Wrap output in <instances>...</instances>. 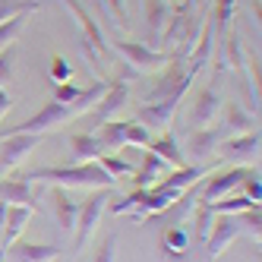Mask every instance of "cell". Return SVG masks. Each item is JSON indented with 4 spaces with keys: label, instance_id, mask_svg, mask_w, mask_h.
<instances>
[{
    "label": "cell",
    "instance_id": "19",
    "mask_svg": "<svg viewBox=\"0 0 262 262\" xmlns=\"http://www.w3.org/2000/svg\"><path fill=\"white\" fill-rule=\"evenodd\" d=\"M247 67V57H243V45H240V32H237V23H231L224 29V45H221V63H218V73L221 70H243Z\"/></svg>",
    "mask_w": 262,
    "mask_h": 262
},
{
    "label": "cell",
    "instance_id": "2",
    "mask_svg": "<svg viewBox=\"0 0 262 262\" xmlns=\"http://www.w3.org/2000/svg\"><path fill=\"white\" fill-rule=\"evenodd\" d=\"M60 4L67 7V13L76 19L79 26V51H82V57L89 60L92 73H101L104 70V57L111 54V41L104 38V32L101 26L89 16V10L79 4V0H60Z\"/></svg>",
    "mask_w": 262,
    "mask_h": 262
},
{
    "label": "cell",
    "instance_id": "35",
    "mask_svg": "<svg viewBox=\"0 0 262 262\" xmlns=\"http://www.w3.org/2000/svg\"><path fill=\"white\" fill-rule=\"evenodd\" d=\"M92 262H117V234H114V231H111V234L101 240V247L95 250Z\"/></svg>",
    "mask_w": 262,
    "mask_h": 262
},
{
    "label": "cell",
    "instance_id": "36",
    "mask_svg": "<svg viewBox=\"0 0 262 262\" xmlns=\"http://www.w3.org/2000/svg\"><path fill=\"white\" fill-rule=\"evenodd\" d=\"M70 79H73V67L57 54V57L51 60V82H54V85H63V82H70Z\"/></svg>",
    "mask_w": 262,
    "mask_h": 262
},
{
    "label": "cell",
    "instance_id": "16",
    "mask_svg": "<svg viewBox=\"0 0 262 262\" xmlns=\"http://www.w3.org/2000/svg\"><path fill=\"white\" fill-rule=\"evenodd\" d=\"M180 101H158V104H142L136 111V120L145 126V129H155V133H167L174 114H177Z\"/></svg>",
    "mask_w": 262,
    "mask_h": 262
},
{
    "label": "cell",
    "instance_id": "10",
    "mask_svg": "<svg viewBox=\"0 0 262 262\" xmlns=\"http://www.w3.org/2000/svg\"><path fill=\"white\" fill-rule=\"evenodd\" d=\"M126 101H129V85H126V79H111V85H107V92L101 95V101L89 111L92 117H95V123L101 126V123H107V120H114L120 111L126 107Z\"/></svg>",
    "mask_w": 262,
    "mask_h": 262
},
{
    "label": "cell",
    "instance_id": "14",
    "mask_svg": "<svg viewBox=\"0 0 262 262\" xmlns=\"http://www.w3.org/2000/svg\"><path fill=\"white\" fill-rule=\"evenodd\" d=\"M221 95L209 85V89H199L196 92V101H193V107H190V126L193 129H202V126H209L218 114H221Z\"/></svg>",
    "mask_w": 262,
    "mask_h": 262
},
{
    "label": "cell",
    "instance_id": "30",
    "mask_svg": "<svg viewBox=\"0 0 262 262\" xmlns=\"http://www.w3.org/2000/svg\"><path fill=\"white\" fill-rule=\"evenodd\" d=\"M142 199H145V190H133L129 196H123V199H117V202H111L107 212H111V215H133L139 205H142Z\"/></svg>",
    "mask_w": 262,
    "mask_h": 262
},
{
    "label": "cell",
    "instance_id": "40",
    "mask_svg": "<svg viewBox=\"0 0 262 262\" xmlns=\"http://www.w3.org/2000/svg\"><path fill=\"white\" fill-rule=\"evenodd\" d=\"M13 104H16V101H13V98L7 95L4 89H0V123H4V117H7L10 111H13Z\"/></svg>",
    "mask_w": 262,
    "mask_h": 262
},
{
    "label": "cell",
    "instance_id": "23",
    "mask_svg": "<svg viewBox=\"0 0 262 262\" xmlns=\"http://www.w3.org/2000/svg\"><path fill=\"white\" fill-rule=\"evenodd\" d=\"M148 148H152L158 158H164L167 167H183V164H186V155L180 152V145H177V136H174V133H161L158 139L148 142Z\"/></svg>",
    "mask_w": 262,
    "mask_h": 262
},
{
    "label": "cell",
    "instance_id": "42",
    "mask_svg": "<svg viewBox=\"0 0 262 262\" xmlns=\"http://www.w3.org/2000/svg\"><path fill=\"white\" fill-rule=\"evenodd\" d=\"M193 4H196L199 10H209V0H193Z\"/></svg>",
    "mask_w": 262,
    "mask_h": 262
},
{
    "label": "cell",
    "instance_id": "15",
    "mask_svg": "<svg viewBox=\"0 0 262 262\" xmlns=\"http://www.w3.org/2000/svg\"><path fill=\"white\" fill-rule=\"evenodd\" d=\"M48 202H51V212H54V218H57L60 231H63V234H73V228H76V218H79V202L73 199L70 190H63V186H54L51 196H48Z\"/></svg>",
    "mask_w": 262,
    "mask_h": 262
},
{
    "label": "cell",
    "instance_id": "7",
    "mask_svg": "<svg viewBox=\"0 0 262 262\" xmlns=\"http://www.w3.org/2000/svg\"><path fill=\"white\" fill-rule=\"evenodd\" d=\"M104 202H107V190H92V196L79 205V218H76V228H73V247H76V253L92 240V234H95L98 221L107 209Z\"/></svg>",
    "mask_w": 262,
    "mask_h": 262
},
{
    "label": "cell",
    "instance_id": "22",
    "mask_svg": "<svg viewBox=\"0 0 262 262\" xmlns=\"http://www.w3.org/2000/svg\"><path fill=\"white\" fill-rule=\"evenodd\" d=\"M0 202H7V205H32L35 209L32 183H26L23 177H0Z\"/></svg>",
    "mask_w": 262,
    "mask_h": 262
},
{
    "label": "cell",
    "instance_id": "20",
    "mask_svg": "<svg viewBox=\"0 0 262 262\" xmlns=\"http://www.w3.org/2000/svg\"><path fill=\"white\" fill-rule=\"evenodd\" d=\"M70 155H73V164H92L104 155V148H101L95 133H73L70 136Z\"/></svg>",
    "mask_w": 262,
    "mask_h": 262
},
{
    "label": "cell",
    "instance_id": "1",
    "mask_svg": "<svg viewBox=\"0 0 262 262\" xmlns=\"http://www.w3.org/2000/svg\"><path fill=\"white\" fill-rule=\"evenodd\" d=\"M26 183H54L63 190H114L117 180L98 161L92 164H67V167H35L23 174Z\"/></svg>",
    "mask_w": 262,
    "mask_h": 262
},
{
    "label": "cell",
    "instance_id": "34",
    "mask_svg": "<svg viewBox=\"0 0 262 262\" xmlns=\"http://www.w3.org/2000/svg\"><path fill=\"white\" fill-rule=\"evenodd\" d=\"M240 228H247L250 231V237L259 243V237H262V212H259V205L256 209H247V212H240Z\"/></svg>",
    "mask_w": 262,
    "mask_h": 262
},
{
    "label": "cell",
    "instance_id": "12",
    "mask_svg": "<svg viewBox=\"0 0 262 262\" xmlns=\"http://www.w3.org/2000/svg\"><path fill=\"white\" fill-rule=\"evenodd\" d=\"M221 129H224V139L228 136H243V133H253V129H259V117L253 114V111H247L243 104L237 101H228V104H221Z\"/></svg>",
    "mask_w": 262,
    "mask_h": 262
},
{
    "label": "cell",
    "instance_id": "18",
    "mask_svg": "<svg viewBox=\"0 0 262 262\" xmlns=\"http://www.w3.org/2000/svg\"><path fill=\"white\" fill-rule=\"evenodd\" d=\"M164 171H167V161L158 158L152 148H145L142 164L133 171V190H152V186L158 183V177H164Z\"/></svg>",
    "mask_w": 262,
    "mask_h": 262
},
{
    "label": "cell",
    "instance_id": "3",
    "mask_svg": "<svg viewBox=\"0 0 262 262\" xmlns=\"http://www.w3.org/2000/svg\"><path fill=\"white\" fill-rule=\"evenodd\" d=\"M196 67L186 63L183 54H174L171 60H167L158 73V82L152 85V92L145 95V104H158V101H180L186 95V89L193 85L196 79Z\"/></svg>",
    "mask_w": 262,
    "mask_h": 262
},
{
    "label": "cell",
    "instance_id": "24",
    "mask_svg": "<svg viewBox=\"0 0 262 262\" xmlns=\"http://www.w3.org/2000/svg\"><path fill=\"white\" fill-rule=\"evenodd\" d=\"M95 136L101 142L104 152H120L126 145V120H107L95 129Z\"/></svg>",
    "mask_w": 262,
    "mask_h": 262
},
{
    "label": "cell",
    "instance_id": "38",
    "mask_svg": "<svg viewBox=\"0 0 262 262\" xmlns=\"http://www.w3.org/2000/svg\"><path fill=\"white\" fill-rule=\"evenodd\" d=\"M243 190H247V199H253L256 205H259V199H262V183H259V171H253V167H250V171H247V177H243Z\"/></svg>",
    "mask_w": 262,
    "mask_h": 262
},
{
    "label": "cell",
    "instance_id": "4",
    "mask_svg": "<svg viewBox=\"0 0 262 262\" xmlns=\"http://www.w3.org/2000/svg\"><path fill=\"white\" fill-rule=\"evenodd\" d=\"M111 51H117V57L129 70H133L136 76L161 70L167 60L174 57L171 51H158V48H148V45H139V41H114V45H111Z\"/></svg>",
    "mask_w": 262,
    "mask_h": 262
},
{
    "label": "cell",
    "instance_id": "25",
    "mask_svg": "<svg viewBox=\"0 0 262 262\" xmlns=\"http://www.w3.org/2000/svg\"><path fill=\"white\" fill-rule=\"evenodd\" d=\"M234 10H237V0H209V16H212L215 35H224V29L234 23Z\"/></svg>",
    "mask_w": 262,
    "mask_h": 262
},
{
    "label": "cell",
    "instance_id": "13",
    "mask_svg": "<svg viewBox=\"0 0 262 262\" xmlns=\"http://www.w3.org/2000/svg\"><path fill=\"white\" fill-rule=\"evenodd\" d=\"M142 16H145L148 48H158L161 35H164V26L171 19V4H167V0H142Z\"/></svg>",
    "mask_w": 262,
    "mask_h": 262
},
{
    "label": "cell",
    "instance_id": "41",
    "mask_svg": "<svg viewBox=\"0 0 262 262\" xmlns=\"http://www.w3.org/2000/svg\"><path fill=\"white\" fill-rule=\"evenodd\" d=\"M7 209H10V205L0 202V231H4V224H7Z\"/></svg>",
    "mask_w": 262,
    "mask_h": 262
},
{
    "label": "cell",
    "instance_id": "11",
    "mask_svg": "<svg viewBox=\"0 0 262 262\" xmlns=\"http://www.w3.org/2000/svg\"><path fill=\"white\" fill-rule=\"evenodd\" d=\"M224 139V129L221 126H202V129H193L190 139H186V152L183 155H190L196 164H205L215 152H218V145Z\"/></svg>",
    "mask_w": 262,
    "mask_h": 262
},
{
    "label": "cell",
    "instance_id": "5",
    "mask_svg": "<svg viewBox=\"0 0 262 262\" xmlns=\"http://www.w3.org/2000/svg\"><path fill=\"white\" fill-rule=\"evenodd\" d=\"M259 129H253V133H243V136H228L221 139L218 145V164H228V167H253L259 161Z\"/></svg>",
    "mask_w": 262,
    "mask_h": 262
},
{
    "label": "cell",
    "instance_id": "31",
    "mask_svg": "<svg viewBox=\"0 0 262 262\" xmlns=\"http://www.w3.org/2000/svg\"><path fill=\"white\" fill-rule=\"evenodd\" d=\"M101 7L104 13L111 16V23H114V29H129V16H126V4L123 0H101Z\"/></svg>",
    "mask_w": 262,
    "mask_h": 262
},
{
    "label": "cell",
    "instance_id": "27",
    "mask_svg": "<svg viewBox=\"0 0 262 262\" xmlns=\"http://www.w3.org/2000/svg\"><path fill=\"white\" fill-rule=\"evenodd\" d=\"M26 19H29V13H23V16H13V19L0 23V51H7V48H13L16 41H19Z\"/></svg>",
    "mask_w": 262,
    "mask_h": 262
},
{
    "label": "cell",
    "instance_id": "43",
    "mask_svg": "<svg viewBox=\"0 0 262 262\" xmlns=\"http://www.w3.org/2000/svg\"><path fill=\"white\" fill-rule=\"evenodd\" d=\"M4 256H7V250H0V262H4Z\"/></svg>",
    "mask_w": 262,
    "mask_h": 262
},
{
    "label": "cell",
    "instance_id": "8",
    "mask_svg": "<svg viewBox=\"0 0 262 262\" xmlns=\"http://www.w3.org/2000/svg\"><path fill=\"white\" fill-rule=\"evenodd\" d=\"M250 167H224V171H209L199 186V202H218L224 196H231L234 190H240L243 177H247Z\"/></svg>",
    "mask_w": 262,
    "mask_h": 262
},
{
    "label": "cell",
    "instance_id": "21",
    "mask_svg": "<svg viewBox=\"0 0 262 262\" xmlns=\"http://www.w3.org/2000/svg\"><path fill=\"white\" fill-rule=\"evenodd\" d=\"M7 253L13 256V262H54L60 250L48 247V243H23V240H16Z\"/></svg>",
    "mask_w": 262,
    "mask_h": 262
},
{
    "label": "cell",
    "instance_id": "28",
    "mask_svg": "<svg viewBox=\"0 0 262 262\" xmlns=\"http://www.w3.org/2000/svg\"><path fill=\"white\" fill-rule=\"evenodd\" d=\"M41 4L38 0H0V23L13 19V16H23V13H35Z\"/></svg>",
    "mask_w": 262,
    "mask_h": 262
},
{
    "label": "cell",
    "instance_id": "32",
    "mask_svg": "<svg viewBox=\"0 0 262 262\" xmlns=\"http://www.w3.org/2000/svg\"><path fill=\"white\" fill-rule=\"evenodd\" d=\"M164 253H171V256H177V253H183L186 250V231L183 228H164Z\"/></svg>",
    "mask_w": 262,
    "mask_h": 262
},
{
    "label": "cell",
    "instance_id": "44",
    "mask_svg": "<svg viewBox=\"0 0 262 262\" xmlns=\"http://www.w3.org/2000/svg\"><path fill=\"white\" fill-rule=\"evenodd\" d=\"M167 4H171V0H167ZM174 4H180V0H174Z\"/></svg>",
    "mask_w": 262,
    "mask_h": 262
},
{
    "label": "cell",
    "instance_id": "17",
    "mask_svg": "<svg viewBox=\"0 0 262 262\" xmlns=\"http://www.w3.org/2000/svg\"><path fill=\"white\" fill-rule=\"evenodd\" d=\"M32 215H35L32 205H10L7 209V224H4V231H0V250H10L13 243L23 237L26 224L32 221Z\"/></svg>",
    "mask_w": 262,
    "mask_h": 262
},
{
    "label": "cell",
    "instance_id": "9",
    "mask_svg": "<svg viewBox=\"0 0 262 262\" xmlns=\"http://www.w3.org/2000/svg\"><path fill=\"white\" fill-rule=\"evenodd\" d=\"M240 234H243L240 218H234V215H218V218L212 221L209 237H205V259H202V262H218V256L228 250Z\"/></svg>",
    "mask_w": 262,
    "mask_h": 262
},
{
    "label": "cell",
    "instance_id": "6",
    "mask_svg": "<svg viewBox=\"0 0 262 262\" xmlns=\"http://www.w3.org/2000/svg\"><path fill=\"white\" fill-rule=\"evenodd\" d=\"M45 136L38 133H10V136H0V177H10L16 167H19L35 148L41 145Z\"/></svg>",
    "mask_w": 262,
    "mask_h": 262
},
{
    "label": "cell",
    "instance_id": "39",
    "mask_svg": "<svg viewBox=\"0 0 262 262\" xmlns=\"http://www.w3.org/2000/svg\"><path fill=\"white\" fill-rule=\"evenodd\" d=\"M79 92H82V89L70 85V82H63V85H54V101H60V104H73V101L79 98Z\"/></svg>",
    "mask_w": 262,
    "mask_h": 262
},
{
    "label": "cell",
    "instance_id": "33",
    "mask_svg": "<svg viewBox=\"0 0 262 262\" xmlns=\"http://www.w3.org/2000/svg\"><path fill=\"white\" fill-rule=\"evenodd\" d=\"M152 136H148V129L139 123V120H126V145H136V148H148Z\"/></svg>",
    "mask_w": 262,
    "mask_h": 262
},
{
    "label": "cell",
    "instance_id": "37",
    "mask_svg": "<svg viewBox=\"0 0 262 262\" xmlns=\"http://www.w3.org/2000/svg\"><path fill=\"white\" fill-rule=\"evenodd\" d=\"M13 67H16V51H13V48L0 51V89L13 79Z\"/></svg>",
    "mask_w": 262,
    "mask_h": 262
},
{
    "label": "cell",
    "instance_id": "26",
    "mask_svg": "<svg viewBox=\"0 0 262 262\" xmlns=\"http://www.w3.org/2000/svg\"><path fill=\"white\" fill-rule=\"evenodd\" d=\"M209 205V212L212 215H240V212H247V209H256V202L253 199H247V196H224V199H218V202H205Z\"/></svg>",
    "mask_w": 262,
    "mask_h": 262
},
{
    "label": "cell",
    "instance_id": "29",
    "mask_svg": "<svg viewBox=\"0 0 262 262\" xmlns=\"http://www.w3.org/2000/svg\"><path fill=\"white\" fill-rule=\"evenodd\" d=\"M98 164H101V167H104V171L114 177V180H120V177H126V174L133 177V171H136V167L129 164V161H123L120 155H101V158H98Z\"/></svg>",
    "mask_w": 262,
    "mask_h": 262
}]
</instances>
